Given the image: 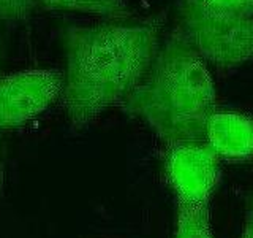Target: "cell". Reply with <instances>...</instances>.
<instances>
[{
  "label": "cell",
  "mask_w": 253,
  "mask_h": 238,
  "mask_svg": "<svg viewBox=\"0 0 253 238\" xmlns=\"http://www.w3.org/2000/svg\"><path fill=\"white\" fill-rule=\"evenodd\" d=\"M47 10L73 11L101 16L111 21H126L131 8L125 0H38Z\"/></svg>",
  "instance_id": "cell-7"
},
{
  "label": "cell",
  "mask_w": 253,
  "mask_h": 238,
  "mask_svg": "<svg viewBox=\"0 0 253 238\" xmlns=\"http://www.w3.org/2000/svg\"><path fill=\"white\" fill-rule=\"evenodd\" d=\"M63 75L30 68L0 76V129H14L42 115L62 94Z\"/></svg>",
  "instance_id": "cell-4"
},
{
  "label": "cell",
  "mask_w": 253,
  "mask_h": 238,
  "mask_svg": "<svg viewBox=\"0 0 253 238\" xmlns=\"http://www.w3.org/2000/svg\"><path fill=\"white\" fill-rule=\"evenodd\" d=\"M180 27L206 63L237 67L253 62V16L217 10L198 0H182Z\"/></svg>",
  "instance_id": "cell-3"
},
{
  "label": "cell",
  "mask_w": 253,
  "mask_h": 238,
  "mask_svg": "<svg viewBox=\"0 0 253 238\" xmlns=\"http://www.w3.org/2000/svg\"><path fill=\"white\" fill-rule=\"evenodd\" d=\"M163 19L108 21L63 32L62 105L75 130L124 102L144 78L160 46Z\"/></svg>",
  "instance_id": "cell-1"
},
{
  "label": "cell",
  "mask_w": 253,
  "mask_h": 238,
  "mask_svg": "<svg viewBox=\"0 0 253 238\" xmlns=\"http://www.w3.org/2000/svg\"><path fill=\"white\" fill-rule=\"evenodd\" d=\"M174 238H213L211 208L208 205H177V226Z\"/></svg>",
  "instance_id": "cell-8"
},
{
  "label": "cell",
  "mask_w": 253,
  "mask_h": 238,
  "mask_svg": "<svg viewBox=\"0 0 253 238\" xmlns=\"http://www.w3.org/2000/svg\"><path fill=\"white\" fill-rule=\"evenodd\" d=\"M124 105L172 146L204 140L209 118L217 111V92L208 63L177 29L160 43Z\"/></svg>",
  "instance_id": "cell-2"
},
{
  "label": "cell",
  "mask_w": 253,
  "mask_h": 238,
  "mask_svg": "<svg viewBox=\"0 0 253 238\" xmlns=\"http://www.w3.org/2000/svg\"><path fill=\"white\" fill-rule=\"evenodd\" d=\"M198 2L217 10L253 16V0H198Z\"/></svg>",
  "instance_id": "cell-10"
},
{
  "label": "cell",
  "mask_w": 253,
  "mask_h": 238,
  "mask_svg": "<svg viewBox=\"0 0 253 238\" xmlns=\"http://www.w3.org/2000/svg\"><path fill=\"white\" fill-rule=\"evenodd\" d=\"M204 140L218 159H249L253 156V119L234 111H215L206 125Z\"/></svg>",
  "instance_id": "cell-6"
},
{
  "label": "cell",
  "mask_w": 253,
  "mask_h": 238,
  "mask_svg": "<svg viewBox=\"0 0 253 238\" xmlns=\"http://www.w3.org/2000/svg\"><path fill=\"white\" fill-rule=\"evenodd\" d=\"M38 5V0H0V22L27 19Z\"/></svg>",
  "instance_id": "cell-9"
},
{
  "label": "cell",
  "mask_w": 253,
  "mask_h": 238,
  "mask_svg": "<svg viewBox=\"0 0 253 238\" xmlns=\"http://www.w3.org/2000/svg\"><path fill=\"white\" fill-rule=\"evenodd\" d=\"M2 56H3V50H2V46H0V62H2Z\"/></svg>",
  "instance_id": "cell-12"
},
{
  "label": "cell",
  "mask_w": 253,
  "mask_h": 238,
  "mask_svg": "<svg viewBox=\"0 0 253 238\" xmlns=\"http://www.w3.org/2000/svg\"><path fill=\"white\" fill-rule=\"evenodd\" d=\"M165 170L177 205H208L220 179L218 156L204 141L172 145Z\"/></svg>",
  "instance_id": "cell-5"
},
{
  "label": "cell",
  "mask_w": 253,
  "mask_h": 238,
  "mask_svg": "<svg viewBox=\"0 0 253 238\" xmlns=\"http://www.w3.org/2000/svg\"><path fill=\"white\" fill-rule=\"evenodd\" d=\"M242 238H253V208H250L247 211V216H245Z\"/></svg>",
  "instance_id": "cell-11"
}]
</instances>
